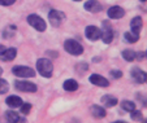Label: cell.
Masks as SVG:
<instances>
[{
    "label": "cell",
    "mask_w": 147,
    "mask_h": 123,
    "mask_svg": "<svg viewBox=\"0 0 147 123\" xmlns=\"http://www.w3.org/2000/svg\"><path fill=\"white\" fill-rule=\"evenodd\" d=\"M64 49L69 55H73V56H80L83 53V47L81 45L77 40H74V39H68V40H65Z\"/></svg>",
    "instance_id": "cell-2"
},
{
    "label": "cell",
    "mask_w": 147,
    "mask_h": 123,
    "mask_svg": "<svg viewBox=\"0 0 147 123\" xmlns=\"http://www.w3.org/2000/svg\"><path fill=\"white\" fill-rule=\"evenodd\" d=\"M90 112H91V115L94 118H96V119H100V118H104L107 115V112L104 108L102 106H98V105H92L91 108H90Z\"/></svg>",
    "instance_id": "cell-14"
},
{
    "label": "cell",
    "mask_w": 147,
    "mask_h": 123,
    "mask_svg": "<svg viewBox=\"0 0 147 123\" xmlns=\"http://www.w3.org/2000/svg\"><path fill=\"white\" fill-rule=\"evenodd\" d=\"M142 27H143V21H142V18H141V17H134V18L131 19V22H130V30H131V33L139 35Z\"/></svg>",
    "instance_id": "cell-13"
},
{
    "label": "cell",
    "mask_w": 147,
    "mask_h": 123,
    "mask_svg": "<svg viewBox=\"0 0 147 123\" xmlns=\"http://www.w3.org/2000/svg\"><path fill=\"white\" fill-rule=\"evenodd\" d=\"M100 38L106 44L112 43V40H113V31H112V29L109 27V25L107 22L103 23V29L100 30Z\"/></svg>",
    "instance_id": "cell-7"
},
{
    "label": "cell",
    "mask_w": 147,
    "mask_h": 123,
    "mask_svg": "<svg viewBox=\"0 0 147 123\" xmlns=\"http://www.w3.org/2000/svg\"><path fill=\"white\" fill-rule=\"evenodd\" d=\"M121 108L125 112H131V110L136 109V104L131 101H122L121 102Z\"/></svg>",
    "instance_id": "cell-23"
},
{
    "label": "cell",
    "mask_w": 147,
    "mask_h": 123,
    "mask_svg": "<svg viewBox=\"0 0 147 123\" xmlns=\"http://www.w3.org/2000/svg\"><path fill=\"white\" fill-rule=\"evenodd\" d=\"M146 58V52H138V53H136V60H138V61H142V60H144Z\"/></svg>",
    "instance_id": "cell-29"
},
{
    "label": "cell",
    "mask_w": 147,
    "mask_h": 123,
    "mask_svg": "<svg viewBox=\"0 0 147 123\" xmlns=\"http://www.w3.org/2000/svg\"><path fill=\"white\" fill-rule=\"evenodd\" d=\"M102 102L104 106L107 108H111V106H115L117 104V98L115 96H111V95H104L102 97Z\"/></svg>",
    "instance_id": "cell-18"
},
{
    "label": "cell",
    "mask_w": 147,
    "mask_h": 123,
    "mask_svg": "<svg viewBox=\"0 0 147 123\" xmlns=\"http://www.w3.org/2000/svg\"><path fill=\"white\" fill-rule=\"evenodd\" d=\"M21 113L22 114H25V115H28L29 113H30V110H31V104H24L22 102V105H21Z\"/></svg>",
    "instance_id": "cell-26"
},
{
    "label": "cell",
    "mask_w": 147,
    "mask_h": 123,
    "mask_svg": "<svg viewBox=\"0 0 147 123\" xmlns=\"http://www.w3.org/2000/svg\"><path fill=\"white\" fill-rule=\"evenodd\" d=\"M130 114H131V119L133 120H136V122H143V115H142V113L139 112V110H131L130 112Z\"/></svg>",
    "instance_id": "cell-22"
},
{
    "label": "cell",
    "mask_w": 147,
    "mask_h": 123,
    "mask_svg": "<svg viewBox=\"0 0 147 123\" xmlns=\"http://www.w3.org/2000/svg\"><path fill=\"white\" fill-rule=\"evenodd\" d=\"M28 23L30 25L31 27H34L36 31H45L47 25H46V21L42 17L36 16V14H30L28 17Z\"/></svg>",
    "instance_id": "cell-3"
},
{
    "label": "cell",
    "mask_w": 147,
    "mask_h": 123,
    "mask_svg": "<svg viewBox=\"0 0 147 123\" xmlns=\"http://www.w3.org/2000/svg\"><path fill=\"white\" fill-rule=\"evenodd\" d=\"M14 31H16V27H14V26H8V27L5 29V30H4V38H11L12 35H13L14 34Z\"/></svg>",
    "instance_id": "cell-25"
},
{
    "label": "cell",
    "mask_w": 147,
    "mask_h": 123,
    "mask_svg": "<svg viewBox=\"0 0 147 123\" xmlns=\"http://www.w3.org/2000/svg\"><path fill=\"white\" fill-rule=\"evenodd\" d=\"M1 74H3V69L0 68V77H1Z\"/></svg>",
    "instance_id": "cell-32"
},
{
    "label": "cell",
    "mask_w": 147,
    "mask_h": 123,
    "mask_svg": "<svg viewBox=\"0 0 147 123\" xmlns=\"http://www.w3.org/2000/svg\"><path fill=\"white\" fill-rule=\"evenodd\" d=\"M14 86H16V90L21 91V92H36L38 87L36 84L31 82H28V80H16L14 82Z\"/></svg>",
    "instance_id": "cell-5"
},
{
    "label": "cell",
    "mask_w": 147,
    "mask_h": 123,
    "mask_svg": "<svg viewBox=\"0 0 147 123\" xmlns=\"http://www.w3.org/2000/svg\"><path fill=\"white\" fill-rule=\"evenodd\" d=\"M12 73H13L16 77H20V78L35 77V71L31 68H28V66H14V68L12 69Z\"/></svg>",
    "instance_id": "cell-4"
},
{
    "label": "cell",
    "mask_w": 147,
    "mask_h": 123,
    "mask_svg": "<svg viewBox=\"0 0 147 123\" xmlns=\"http://www.w3.org/2000/svg\"><path fill=\"white\" fill-rule=\"evenodd\" d=\"M9 91V84L7 80L4 79H0V95H4Z\"/></svg>",
    "instance_id": "cell-24"
},
{
    "label": "cell",
    "mask_w": 147,
    "mask_h": 123,
    "mask_svg": "<svg viewBox=\"0 0 147 123\" xmlns=\"http://www.w3.org/2000/svg\"><path fill=\"white\" fill-rule=\"evenodd\" d=\"M122 57H124L125 61L131 62V61L136 60V52L133 49H125V51H122Z\"/></svg>",
    "instance_id": "cell-20"
},
{
    "label": "cell",
    "mask_w": 147,
    "mask_h": 123,
    "mask_svg": "<svg viewBox=\"0 0 147 123\" xmlns=\"http://www.w3.org/2000/svg\"><path fill=\"white\" fill-rule=\"evenodd\" d=\"M90 83H92L94 86H98V87H102V88H106L109 86L108 79H106L104 77L99 75V74H91L90 75Z\"/></svg>",
    "instance_id": "cell-8"
},
{
    "label": "cell",
    "mask_w": 147,
    "mask_h": 123,
    "mask_svg": "<svg viewBox=\"0 0 147 123\" xmlns=\"http://www.w3.org/2000/svg\"><path fill=\"white\" fill-rule=\"evenodd\" d=\"M125 16V11L119 5H115V7H111L108 9V17L112 19H120Z\"/></svg>",
    "instance_id": "cell-12"
},
{
    "label": "cell",
    "mask_w": 147,
    "mask_h": 123,
    "mask_svg": "<svg viewBox=\"0 0 147 123\" xmlns=\"http://www.w3.org/2000/svg\"><path fill=\"white\" fill-rule=\"evenodd\" d=\"M141 1H142V3H146V0H141Z\"/></svg>",
    "instance_id": "cell-33"
},
{
    "label": "cell",
    "mask_w": 147,
    "mask_h": 123,
    "mask_svg": "<svg viewBox=\"0 0 147 123\" xmlns=\"http://www.w3.org/2000/svg\"><path fill=\"white\" fill-rule=\"evenodd\" d=\"M83 7H85V9H86L87 12H90V13H99L103 9V5L99 1H96V0H89V1L85 3Z\"/></svg>",
    "instance_id": "cell-11"
},
{
    "label": "cell",
    "mask_w": 147,
    "mask_h": 123,
    "mask_svg": "<svg viewBox=\"0 0 147 123\" xmlns=\"http://www.w3.org/2000/svg\"><path fill=\"white\" fill-rule=\"evenodd\" d=\"M74 1H81V0H74Z\"/></svg>",
    "instance_id": "cell-34"
},
{
    "label": "cell",
    "mask_w": 147,
    "mask_h": 123,
    "mask_svg": "<svg viewBox=\"0 0 147 123\" xmlns=\"http://www.w3.org/2000/svg\"><path fill=\"white\" fill-rule=\"evenodd\" d=\"M131 78H133L134 80H136L138 84H143V83H146L147 80V77H146V73L144 71H142L139 68H133L131 69Z\"/></svg>",
    "instance_id": "cell-9"
},
{
    "label": "cell",
    "mask_w": 147,
    "mask_h": 123,
    "mask_svg": "<svg viewBox=\"0 0 147 123\" xmlns=\"http://www.w3.org/2000/svg\"><path fill=\"white\" fill-rule=\"evenodd\" d=\"M85 34H86V38L91 41L100 39V29L96 27V26H87L86 30H85Z\"/></svg>",
    "instance_id": "cell-10"
},
{
    "label": "cell",
    "mask_w": 147,
    "mask_h": 123,
    "mask_svg": "<svg viewBox=\"0 0 147 123\" xmlns=\"http://www.w3.org/2000/svg\"><path fill=\"white\" fill-rule=\"evenodd\" d=\"M16 0H0V5H4V7H9L12 4H14Z\"/></svg>",
    "instance_id": "cell-28"
},
{
    "label": "cell",
    "mask_w": 147,
    "mask_h": 123,
    "mask_svg": "<svg viewBox=\"0 0 147 123\" xmlns=\"http://www.w3.org/2000/svg\"><path fill=\"white\" fill-rule=\"evenodd\" d=\"M137 98H138V100H139L141 102H143V106H146V98H144L143 96L139 95V93H138V95H137Z\"/></svg>",
    "instance_id": "cell-30"
},
{
    "label": "cell",
    "mask_w": 147,
    "mask_h": 123,
    "mask_svg": "<svg viewBox=\"0 0 147 123\" xmlns=\"http://www.w3.org/2000/svg\"><path fill=\"white\" fill-rule=\"evenodd\" d=\"M5 102H7V105H8L9 108H20L21 105H22V100H21V97L14 96V95L7 97Z\"/></svg>",
    "instance_id": "cell-16"
},
{
    "label": "cell",
    "mask_w": 147,
    "mask_h": 123,
    "mask_svg": "<svg viewBox=\"0 0 147 123\" xmlns=\"http://www.w3.org/2000/svg\"><path fill=\"white\" fill-rule=\"evenodd\" d=\"M64 19H65V14L63 13V12L52 9V11H50V13H48V21H50V23L52 25V26H55V27L60 26Z\"/></svg>",
    "instance_id": "cell-6"
},
{
    "label": "cell",
    "mask_w": 147,
    "mask_h": 123,
    "mask_svg": "<svg viewBox=\"0 0 147 123\" xmlns=\"http://www.w3.org/2000/svg\"><path fill=\"white\" fill-rule=\"evenodd\" d=\"M36 69L38 73L40 74L42 77L45 78H51L53 73V65L48 58H39L36 61Z\"/></svg>",
    "instance_id": "cell-1"
},
{
    "label": "cell",
    "mask_w": 147,
    "mask_h": 123,
    "mask_svg": "<svg viewBox=\"0 0 147 123\" xmlns=\"http://www.w3.org/2000/svg\"><path fill=\"white\" fill-rule=\"evenodd\" d=\"M111 77H113L115 79H119V78H121L122 77V71H120V70H111Z\"/></svg>",
    "instance_id": "cell-27"
},
{
    "label": "cell",
    "mask_w": 147,
    "mask_h": 123,
    "mask_svg": "<svg viewBox=\"0 0 147 123\" xmlns=\"http://www.w3.org/2000/svg\"><path fill=\"white\" fill-rule=\"evenodd\" d=\"M124 39L128 41V43H136V41L139 40V35L133 34V33H125L124 34Z\"/></svg>",
    "instance_id": "cell-21"
},
{
    "label": "cell",
    "mask_w": 147,
    "mask_h": 123,
    "mask_svg": "<svg viewBox=\"0 0 147 123\" xmlns=\"http://www.w3.org/2000/svg\"><path fill=\"white\" fill-rule=\"evenodd\" d=\"M63 87H64V90H65V91L73 92V91H77V88H78V83L76 82L74 79H68V80H65V82H64Z\"/></svg>",
    "instance_id": "cell-19"
},
{
    "label": "cell",
    "mask_w": 147,
    "mask_h": 123,
    "mask_svg": "<svg viewBox=\"0 0 147 123\" xmlns=\"http://www.w3.org/2000/svg\"><path fill=\"white\" fill-rule=\"evenodd\" d=\"M4 49H5V47H4L3 44H0V55L3 53V51H4Z\"/></svg>",
    "instance_id": "cell-31"
},
{
    "label": "cell",
    "mask_w": 147,
    "mask_h": 123,
    "mask_svg": "<svg viewBox=\"0 0 147 123\" xmlns=\"http://www.w3.org/2000/svg\"><path fill=\"white\" fill-rule=\"evenodd\" d=\"M17 56V51L14 48H8V49H4L3 53L0 55V58L3 61H12L14 60V57Z\"/></svg>",
    "instance_id": "cell-15"
},
{
    "label": "cell",
    "mask_w": 147,
    "mask_h": 123,
    "mask_svg": "<svg viewBox=\"0 0 147 123\" xmlns=\"http://www.w3.org/2000/svg\"><path fill=\"white\" fill-rule=\"evenodd\" d=\"M5 119H7V122H11V123L25 122V119H24V118H21L16 112H12V110L5 112Z\"/></svg>",
    "instance_id": "cell-17"
}]
</instances>
